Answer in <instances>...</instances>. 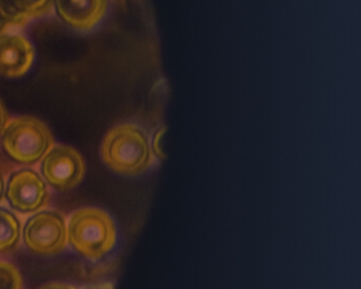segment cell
Here are the masks:
<instances>
[{"mask_svg": "<svg viewBox=\"0 0 361 289\" xmlns=\"http://www.w3.org/2000/svg\"><path fill=\"white\" fill-rule=\"evenodd\" d=\"M101 156L113 172L126 176L143 174L154 162L149 136L134 123L119 124L109 130L101 147Z\"/></svg>", "mask_w": 361, "mask_h": 289, "instance_id": "obj_1", "label": "cell"}, {"mask_svg": "<svg viewBox=\"0 0 361 289\" xmlns=\"http://www.w3.org/2000/svg\"><path fill=\"white\" fill-rule=\"evenodd\" d=\"M68 242L78 253L99 259L111 252L117 242V228L102 209L86 207L71 214L67 225Z\"/></svg>", "mask_w": 361, "mask_h": 289, "instance_id": "obj_2", "label": "cell"}, {"mask_svg": "<svg viewBox=\"0 0 361 289\" xmlns=\"http://www.w3.org/2000/svg\"><path fill=\"white\" fill-rule=\"evenodd\" d=\"M54 144L49 128L32 116L14 118L1 134V147L6 155L25 166L41 161Z\"/></svg>", "mask_w": 361, "mask_h": 289, "instance_id": "obj_3", "label": "cell"}, {"mask_svg": "<svg viewBox=\"0 0 361 289\" xmlns=\"http://www.w3.org/2000/svg\"><path fill=\"white\" fill-rule=\"evenodd\" d=\"M22 235L25 246L35 254H59L66 249L68 242L66 219L58 211H37L29 217Z\"/></svg>", "mask_w": 361, "mask_h": 289, "instance_id": "obj_4", "label": "cell"}, {"mask_svg": "<svg viewBox=\"0 0 361 289\" xmlns=\"http://www.w3.org/2000/svg\"><path fill=\"white\" fill-rule=\"evenodd\" d=\"M41 171L50 187L58 191H68L83 180L85 162L73 147L56 145L42 159Z\"/></svg>", "mask_w": 361, "mask_h": 289, "instance_id": "obj_5", "label": "cell"}, {"mask_svg": "<svg viewBox=\"0 0 361 289\" xmlns=\"http://www.w3.org/2000/svg\"><path fill=\"white\" fill-rule=\"evenodd\" d=\"M6 197L14 210L29 214L46 207L49 200V192L39 173L32 168H22L10 177Z\"/></svg>", "mask_w": 361, "mask_h": 289, "instance_id": "obj_6", "label": "cell"}, {"mask_svg": "<svg viewBox=\"0 0 361 289\" xmlns=\"http://www.w3.org/2000/svg\"><path fill=\"white\" fill-rule=\"evenodd\" d=\"M35 50L27 37L20 35H0V75L20 78L30 70Z\"/></svg>", "mask_w": 361, "mask_h": 289, "instance_id": "obj_7", "label": "cell"}, {"mask_svg": "<svg viewBox=\"0 0 361 289\" xmlns=\"http://www.w3.org/2000/svg\"><path fill=\"white\" fill-rule=\"evenodd\" d=\"M59 18L71 28L87 31L101 22L107 12L106 1H56Z\"/></svg>", "mask_w": 361, "mask_h": 289, "instance_id": "obj_8", "label": "cell"}, {"mask_svg": "<svg viewBox=\"0 0 361 289\" xmlns=\"http://www.w3.org/2000/svg\"><path fill=\"white\" fill-rule=\"evenodd\" d=\"M54 7L51 1H0V16L7 25L25 26L29 20L49 13Z\"/></svg>", "mask_w": 361, "mask_h": 289, "instance_id": "obj_9", "label": "cell"}, {"mask_svg": "<svg viewBox=\"0 0 361 289\" xmlns=\"http://www.w3.org/2000/svg\"><path fill=\"white\" fill-rule=\"evenodd\" d=\"M22 236L20 219L9 210L0 208V254L18 248Z\"/></svg>", "mask_w": 361, "mask_h": 289, "instance_id": "obj_10", "label": "cell"}, {"mask_svg": "<svg viewBox=\"0 0 361 289\" xmlns=\"http://www.w3.org/2000/svg\"><path fill=\"white\" fill-rule=\"evenodd\" d=\"M23 285L20 270L9 262L0 261V289H20Z\"/></svg>", "mask_w": 361, "mask_h": 289, "instance_id": "obj_11", "label": "cell"}, {"mask_svg": "<svg viewBox=\"0 0 361 289\" xmlns=\"http://www.w3.org/2000/svg\"><path fill=\"white\" fill-rule=\"evenodd\" d=\"M10 118L7 109L4 105L3 101L0 100V135L3 134L7 124L9 123Z\"/></svg>", "mask_w": 361, "mask_h": 289, "instance_id": "obj_12", "label": "cell"}, {"mask_svg": "<svg viewBox=\"0 0 361 289\" xmlns=\"http://www.w3.org/2000/svg\"><path fill=\"white\" fill-rule=\"evenodd\" d=\"M4 193H5V180L3 175L0 173V200L3 199Z\"/></svg>", "mask_w": 361, "mask_h": 289, "instance_id": "obj_13", "label": "cell"}, {"mask_svg": "<svg viewBox=\"0 0 361 289\" xmlns=\"http://www.w3.org/2000/svg\"><path fill=\"white\" fill-rule=\"evenodd\" d=\"M7 23L4 20L3 16H0V35L4 32L6 28H7Z\"/></svg>", "mask_w": 361, "mask_h": 289, "instance_id": "obj_14", "label": "cell"}]
</instances>
